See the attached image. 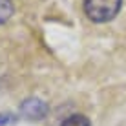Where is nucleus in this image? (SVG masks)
<instances>
[{
  "instance_id": "1",
  "label": "nucleus",
  "mask_w": 126,
  "mask_h": 126,
  "mask_svg": "<svg viewBox=\"0 0 126 126\" xmlns=\"http://www.w3.org/2000/svg\"><path fill=\"white\" fill-rule=\"evenodd\" d=\"M121 6L123 0H84V15L92 22L104 24L115 18Z\"/></svg>"
},
{
  "instance_id": "2",
  "label": "nucleus",
  "mask_w": 126,
  "mask_h": 126,
  "mask_svg": "<svg viewBox=\"0 0 126 126\" xmlns=\"http://www.w3.org/2000/svg\"><path fill=\"white\" fill-rule=\"evenodd\" d=\"M18 111H20L22 117H26V119H29V121H42L49 113V104L44 102L38 97H28V99H24V101L20 102Z\"/></svg>"
},
{
  "instance_id": "5",
  "label": "nucleus",
  "mask_w": 126,
  "mask_h": 126,
  "mask_svg": "<svg viewBox=\"0 0 126 126\" xmlns=\"http://www.w3.org/2000/svg\"><path fill=\"white\" fill-rule=\"evenodd\" d=\"M16 121V117L13 113H0V126H7V124H13Z\"/></svg>"
},
{
  "instance_id": "3",
  "label": "nucleus",
  "mask_w": 126,
  "mask_h": 126,
  "mask_svg": "<svg viewBox=\"0 0 126 126\" xmlns=\"http://www.w3.org/2000/svg\"><path fill=\"white\" fill-rule=\"evenodd\" d=\"M60 126H92V123H90V119L86 115L73 113V115H69L68 119H64L62 123H60Z\"/></svg>"
},
{
  "instance_id": "4",
  "label": "nucleus",
  "mask_w": 126,
  "mask_h": 126,
  "mask_svg": "<svg viewBox=\"0 0 126 126\" xmlns=\"http://www.w3.org/2000/svg\"><path fill=\"white\" fill-rule=\"evenodd\" d=\"M15 13V6L11 0H0V26H4Z\"/></svg>"
}]
</instances>
